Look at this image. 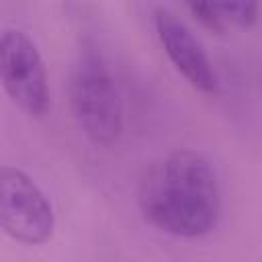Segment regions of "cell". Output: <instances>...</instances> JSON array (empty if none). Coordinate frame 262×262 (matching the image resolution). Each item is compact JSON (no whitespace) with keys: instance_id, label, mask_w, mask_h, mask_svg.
<instances>
[{"instance_id":"cell-1","label":"cell","mask_w":262,"mask_h":262,"mask_svg":"<svg viewBox=\"0 0 262 262\" xmlns=\"http://www.w3.org/2000/svg\"><path fill=\"white\" fill-rule=\"evenodd\" d=\"M137 203L145 221L176 237H201L217 227L221 188L213 164L194 149H176L145 170Z\"/></svg>"},{"instance_id":"cell-2","label":"cell","mask_w":262,"mask_h":262,"mask_svg":"<svg viewBox=\"0 0 262 262\" xmlns=\"http://www.w3.org/2000/svg\"><path fill=\"white\" fill-rule=\"evenodd\" d=\"M70 102L84 135L96 145H113L123 133V100L104 61L86 53L70 78Z\"/></svg>"},{"instance_id":"cell-3","label":"cell","mask_w":262,"mask_h":262,"mask_svg":"<svg viewBox=\"0 0 262 262\" xmlns=\"http://www.w3.org/2000/svg\"><path fill=\"white\" fill-rule=\"evenodd\" d=\"M53 227V209L39 184L27 172L0 164V229L14 242L39 246Z\"/></svg>"},{"instance_id":"cell-4","label":"cell","mask_w":262,"mask_h":262,"mask_svg":"<svg viewBox=\"0 0 262 262\" xmlns=\"http://www.w3.org/2000/svg\"><path fill=\"white\" fill-rule=\"evenodd\" d=\"M0 84L25 113L41 117L49 108V82L43 57L33 39L18 29L0 33Z\"/></svg>"},{"instance_id":"cell-5","label":"cell","mask_w":262,"mask_h":262,"mask_svg":"<svg viewBox=\"0 0 262 262\" xmlns=\"http://www.w3.org/2000/svg\"><path fill=\"white\" fill-rule=\"evenodd\" d=\"M154 25L168 59L184 80L205 94H215L219 90V76L190 29L164 8L154 12Z\"/></svg>"},{"instance_id":"cell-6","label":"cell","mask_w":262,"mask_h":262,"mask_svg":"<svg viewBox=\"0 0 262 262\" xmlns=\"http://www.w3.org/2000/svg\"><path fill=\"white\" fill-rule=\"evenodd\" d=\"M225 23H233L242 29L256 25L258 20V0H215Z\"/></svg>"},{"instance_id":"cell-7","label":"cell","mask_w":262,"mask_h":262,"mask_svg":"<svg viewBox=\"0 0 262 262\" xmlns=\"http://www.w3.org/2000/svg\"><path fill=\"white\" fill-rule=\"evenodd\" d=\"M186 10L192 14L194 20H199L205 29L211 33H223L225 31V18L217 6L215 0H182Z\"/></svg>"}]
</instances>
